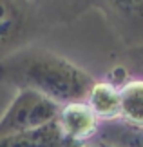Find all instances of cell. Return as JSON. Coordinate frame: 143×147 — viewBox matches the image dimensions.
<instances>
[{
    "mask_svg": "<svg viewBox=\"0 0 143 147\" xmlns=\"http://www.w3.org/2000/svg\"><path fill=\"white\" fill-rule=\"evenodd\" d=\"M0 84L18 91H33L67 105L87 102L96 80L64 56L44 47L29 46L0 62Z\"/></svg>",
    "mask_w": 143,
    "mask_h": 147,
    "instance_id": "cell-1",
    "label": "cell"
},
{
    "mask_svg": "<svg viewBox=\"0 0 143 147\" xmlns=\"http://www.w3.org/2000/svg\"><path fill=\"white\" fill-rule=\"evenodd\" d=\"M51 29L29 0H0V62L47 36Z\"/></svg>",
    "mask_w": 143,
    "mask_h": 147,
    "instance_id": "cell-2",
    "label": "cell"
},
{
    "mask_svg": "<svg viewBox=\"0 0 143 147\" xmlns=\"http://www.w3.org/2000/svg\"><path fill=\"white\" fill-rule=\"evenodd\" d=\"M62 105L33 91H18L0 118V136L35 131L56 122Z\"/></svg>",
    "mask_w": 143,
    "mask_h": 147,
    "instance_id": "cell-3",
    "label": "cell"
},
{
    "mask_svg": "<svg viewBox=\"0 0 143 147\" xmlns=\"http://www.w3.org/2000/svg\"><path fill=\"white\" fill-rule=\"evenodd\" d=\"M125 49L143 44V0H94Z\"/></svg>",
    "mask_w": 143,
    "mask_h": 147,
    "instance_id": "cell-4",
    "label": "cell"
},
{
    "mask_svg": "<svg viewBox=\"0 0 143 147\" xmlns=\"http://www.w3.org/2000/svg\"><path fill=\"white\" fill-rule=\"evenodd\" d=\"M56 123L62 134L78 147L93 142L100 127L98 116L93 113L87 102H73V104L62 105Z\"/></svg>",
    "mask_w": 143,
    "mask_h": 147,
    "instance_id": "cell-5",
    "label": "cell"
},
{
    "mask_svg": "<svg viewBox=\"0 0 143 147\" xmlns=\"http://www.w3.org/2000/svg\"><path fill=\"white\" fill-rule=\"evenodd\" d=\"M29 2L51 27L73 24L94 7V0H29Z\"/></svg>",
    "mask_w": 143,
    "mask_h": 147,
    "instance_id": "cell-6",
    "label": "cell"
},
{
    "mask_svg": "<svg viewBox=\"0 0 143 147\" xmlns=\"http://www.w3.org/2000/svg\"><path fill=\"white\" fill-rule=\"evenodd\" d=\"M0 147H78L62 134L58 123L53 122L35 131H24L0 136Z\"/></svg>",
    "mask_w": 143,
    "mask_h": 147,
    "instance_id": "cell-7",
    "label": "cell"
},
{
    "mask_svg": "<svg viewBox=\"0 0 143 147\" xmlns=\"http://www.w3.org/2000/svg\"><path fill=\"white\" fill-rule=\"evenodd\" d=\"M87 104L100 122L116 120L120 115V87L109 84L107 80L96 82L89 93Z\"/></svg>",
    "mask_w": 143,
    "mask_h": 147,
    "instance_id": "cell-8",
    "label": "cell"
},
{
    "mask_svg": "<svg viewBox=\"0 0 143 147\" xmlns=\"http://www.w3.org/2000/svg\"><path fill=\"white\" fill-rule=\"evenodd\" d=\"M123 56H125V60H127L132 67L143 69V44H141V46H138V47L127 49Z\"/></svg>",
    "mask_w": 143,
    "mask_h": 147,
    "instance_id": "cell-9",
    "label": "cell"
},
{
    "mask_svg": "<svg viewBox=\"0 0 143 147\" xmlns=\"http://www.w3.org/2000/svg\"><path fill=\"white\" fill-rule=\"evenodd\" d=\"M83 147H111V145H105V144H98V142H91V144L83 145Z\"/></svg>",
    "mask_w": 143,
    "mask_h": 147,
    "instance_id": "cell-10",
    "label": "cell"
}]
</instances>
